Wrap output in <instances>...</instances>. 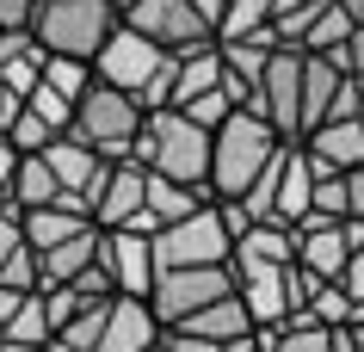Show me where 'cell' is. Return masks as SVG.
I'll return each mask as SVG.
<instances>
[{
  "instance_id": "cell-1",
  "label": "cell",
  "mask_w": 364,
  "mask_h": 352,
  "mask_svg": "<svg viewBox=\"0 0 364 352\" xmlns=\"http://www.w3.org/2000/svg\"><path fill=\"white\" fill-rule=\"evenodd\" d=\"M130 161L149 167V174H167V179H192L204 186L210 174V130L192 124L179 105H149L142 124H136V142H130Z\"/></svg>"
},
{
  "instance_id": "cell-2",
  "label": "cell",
  "mask_w": 364,
  "mask_h": 352,
  "mask_svg": "<svg viewBox=\"0 0 364 352\" xmlns=\"http://www.w3.org/2000/svg\"><path fill=\"white\" fill-rule=\"evenodd\" d=\"M93 80L130 93L142 112H149V105H167V93H173V50H161L154 38H142V31H130V25L117 19V31L93 50Z\"/></svg>"
},
{
  "instance_id": "cell-3",
  "label": "cell",
  "mask_w": 364,
  "mask_h": 352,
  "mask_svg": "<svg viewBox=\"0 0 364 352\" xmlns=\"http://www.w3.org/2000/svg\"><path fill=\"white\" fill-rule=\"evenodd\" d=\"M278 142H284V137H278L253 105H235V112L210 130V174H204L210 198H241L253 186V174L272 161Z\"/></svg>"
},
{
  "instance_id": "cell-4",
  "label": "cell",
  "mask_w": 364,
  "mask_h": 352,
  "mask_svg": "<svg viewBox=\"0 0 364 352\" xmlns=\"http://www.w3.org/2000/svg\"><path fill=\"white\" fill-rule=\"evenodd\" d=\"M117 13L112 0H38L31 6V38L50 50V56H80L93 62V50L117 31Z\"/></svg>"
},
{
  "instance_id": "cell-5",
  "label": "cell",
  "mask_w": 364,
  "mask_h": 352,
  "mask_svg": "<svg viewBox=\"0 0 364 352\" xmlns=\"http://www.w3.org/2000/svg\"><path fill=\"white\" fill-rule=\"evenodd\" d=\"M136 124H142V105H136L130 93H117L105 80H87V93L75 99V117H68V137H80L105 161H130Z\"/></svg>"
},
{
  "instance_id": "cell-6",
  "label": "cell",
  "mask_w": 364,
  "mask_h": 352,
  "mask_svg": "<svg viewBox=\"0 0 364 352\" xmlns=\"http://www.w3.org/2000/svg\"><path fill=\"white\" fill-rule=\"evenodd\" d=\"M247 105L266 117L284 142L303 137V50H296V43H272V56H266V68H259V80H253Z\"/></svg>"
},
{
  "instance_id": "cell-7",
  "label": "cell",
  "mask_w": 364,
  "mask_h": 352,
  "mask_svg": "<svg viewBox=\"0 0 364 352\" xmlns=\"http://www.w3.org/2000/svg\"><path fill=\"white\" fill-rule=\"evenodd\" d=\"M149 247H154V272L161 266H223L229 260V229L216 216V198L198 204L192 216H179V223H161L149 235Z\"/></svg>"
},
{
  "instance_id": "cell-8",
  "label": "cell",
  "mask_w": 364,
  "mask_h": 352,
  "mask_svg": "<svg viewBox=\"0 0 364 352\" xmlns=\"http://www.w3.org/2000/svg\"><path fill=\"white\" fill-rule=\"evenodd\" d=\"M235 291V272H229V260L223 266H161L149 284V309L161 315V328H179L192 309H204L210 297Z\"/></svg>"
},
{
  "instance_id": "cell-9",
  "label": "cell",
  "mask_w": 364,
  "mask_h": 352,
  "mask_svg": "<svg viewBox=\"0 0 364 352\" xmlns=\"http://www.w3.org/2000/svg\"><path fill=\"white\" fill-rule=\"evenodd\" d=\"M124 25L142 31V38H154L161 50H173V56L192 50V43H210L216 38L192 0H130V6H124Z\"/></svg>"
},
{
  "instance_id": "cell-10",
  "label": "cell",
  "mask_w": 364,
  "mask_h": 352,
  "mask_svg": "<svg viewBox=\"0 0 364 352\" xmlns=\"http://www.w3.org/2000/svg\"><path fill=\"white\" fill-rule=\"evenodd\" d=\"M38 155H43V167L56 174L62 204H75V210L93 216V198H99V186H105V167H112V161L93 155V149H87L80 137H68V130H62V137H50Z\"/></svg>"
},
{
  "instance_id": "cell-11",
  "label": "cell",
  "mask_w": 364,
  "mask_h": 352,
  "mask_svg": "<svg viewBox=\"0 0 364 352\" xmlns=\"http://www.w3.org/2000/svg\"><path fill=\"white\" fill-rule=\"evenodd\" d=\"M161 315L149 309V297H124L112 291L105 297V321H99V340L93 352H154L161 346Z\"/></svg>"
},
{
  "instance_id": "cell-12",
  "label": "cell",
  "mask_w": 364,
  "mask_h": 352,
  "mask_svg": "<svg viewBox=\"0 0 364 352\" xmlns=\"http://www.w3.org/2000/svg\"><path fill=\"white\" fill-rule=\"evenodd\" d=\"M99 266L112 278V291L124 297H149L154 284V247L142 229H99Z\"/></svg>"
},
{
  "instance_id": "cell-13",
  "label": "cell",
  "mask_w": 364,
  "mask_h": 352,
  "mask_svg": "<svg viewBox=\"0 0 364 352\" xmlns=\"http://www.w3.org/2000/svg\"><path fill=\"white\" fill-rule=\"evenodd\" d=\"M93 223L99 229L154 235L149 210H142V167H136V161H112V167H105V186H99V198H93Z\"/></svg>"
},
{
  "instance_id": "cell-14",
  "label": "cell",
  "mask_w": 364,
  "mask_h": 352,
  "mask_svg": "<svg viewBox=\"0 0 364 352\" xmlns=\"http://www.w3.org/2000/svg\"><path fill=\"white\" fill-rule=\"evenodd\" d=\"M303 155L315 161V167H358L364 161V112L358 117H321V124H309L303 137Z\"/></svg>"
},
{
  "instance_id": "cell-15",
  "label": "cell",
  "mask_w": 364,
  "mask_h": 352,
  "mask_svg": "<svg viewBox=\"0 0 364 352\" xmlns=\"http://www.w3.org/2000/svg\"><path fill=\"white\" fill-rule=\"evenodd\" d=\"M309 186H315V161L303 155V142H284L278 155V186H272V223H303L309 216Z\"/></svg>"
},
{
  "instance_id": "cell-16",
  "label": "cell",
  "mask_w": 364,
  "mask_h": 352,
  "mask_svg": "<svg viewBox=\"0 0 364 352\" xmlns=\"http://www.w3.org/2000/svg\"><path fill=\"white\" fill-rule=\"evenodd\" d=\"M198 204H210V186H192V179H167V174H149L142 167V210L149 223H179V216H192Z\"/></svg>"
},
{
  "instance_id": "cell-17",
  "label": "cell",
  "mask_w": 364,
  "mask_h": 352,
  "mask_svg": "<svg viewBox=\"0 0 364 352\" xmlns=\"http://www.w3.org/2000/svg\"><path fill=\"white\" fill-rule=\"evenodd\" d=\"M31 254H38V284H68L75 272H87L99 260V223H87L80 235H68L56 247H31Z\"/></svg>"
},
{
  "instance_id": "cell-18",
  "label": "cell",
  "mask_w": 364,
  "mask_h": 352,
  "mask_svg": "<svg viewBox=\"0 0 364 352\" xmlns=\"http://www.w3.org/2000/svg\"><path fill=\"white\" fill-rule=\"evenodd\" d=\"M50 340V309H43V291H19L13 309L0 315V352H38Z\"/></svg>"
},
{
  "instance_id": "cell-19",
  "label": "cell",
  "mask_w": 364,
  "mask_h": 352,
  "mask_svg": "<svg viewBox=\"0 0 364 352\" xmlns=\"http://www.w3.org/2000/svg\"><path fill=\"white\" fill-rule=\"evenodd\" d=\"M93 223L87 210H75V204H31V210H19V229L31 247H56V241H68V235H80Z\"/></svg>"
},
{
  "instance_id": "cell-20",
  "label": "cell",
  "mask_w": 364,
  "mask_h": 352,
  "mask_svg": "<svg viewBox=\"0 0 364 352\" xmlns=\"http://www.w3.org/2000/svg\"><path fill=\"white\" fill-rule=\"evenodd\" d=\"M179 328H186V334H204V340H241V334H253V321H247V309H241V297L223 291V297H210L204 309H192Z\"/></svg>"
},
{
  "instance_id": "cell-21",
  "label": "cell",
  "mask_w": 364,
  "mask_h": 352,
  "mask_svg": "<svg viewBox=\"0 0 364 352\" xmlns=\"http://www.w3.org/2000/svg\"><path fill=\"white\" fill-rule=\"evenodd\" d=\"M6 204H13V210H31V204H62V186H56V174L43 167L38 149H25V155H19L13 186H6Z\"/></svg>"
},
{
  "instance_id": "cell-22",
  "label": "cell",
  "mask_w": 364,
  "mask_h": 352,
  "mask_svg": "<svg viewBox=\"0 0 364 352\" xmlns=\"http://www.w3.org/2000/svg\"><path fill=\"white\" fill-rule=\"evenodd\" d=\"M340 68L327 56H315V50H303V130L309 124H321L327 117V105H333V93H340Z\"/></svg>"
},
{
  "instance_id": "cell-23",
  "label": "cell",
  "mask_w": 364,
  "mask_h": 352,
  "mask_svg": "<svg viewBox=\"0 0 364 352\" xmlns=\"http://www.w3.org/2000/svg\"><path fill=\"white\" fill-rule=\"evenodd\" d=\"M38 80H43V87H56L62 99H80V93H87V80H93V62H80V56H50V50H43Z\"/></svg>"
},
{
  "instance_id": "cell-24",
  "label": "cell",
  "mask_w": 364,
  "mask_h": 352,
  "mask_svg": "<svg viewBox=\"0 0 364 352\" xmlns=\"http://www.w3.org/2000/svg\"><path fill=\"white\" fill-rule=\"evenodd\" d=\"M303 315H315V321H327V328H340V321H352V297H346L340 278H321L315 291H309Z\"/></svg>"
},
{
  "instance_id": "cell-25",
  "label": "cell",
  "mask_w": 364,
  "mask_h": 352,
  "mask_svg": "<svg viewBox=\"0 0 364 352\" xmlns=\"http://www.w3.org/2000/svg\"><path fill=\"white\" fill-rule=\"evenodd\" d=\"M25 112L31 117H43V124H50V130H68V117H75V99H62L56 87H43V80H31V93H25Z\"/></svg>"
},
{
  "instance_id": "cell-26",
  "label": "cell",
  "mask_w": 364,
  "mask_h": 352,
  "mask_svg": "<svg viewBox=\"0 0 364 352\" xmlns=\"http://www.w3.org/2000/svg\"><path fill=\"white\" fill-rule=\"evenodd\" d=\"M179 112L192 117V124H204V130H216V124H223V117L235 112V99L223 93V80H216V87H204V93H192V99H179Z\"/></svg>"
},
{
  "instance_id": "cell-27",
  "label": "cell",
  "mask_w": 364,
  "mask_h": 352,
  "mask_svg": "<svg viewBox=\"0 0 364 352\" xmlns=\"http://www.w3.org/2000/svg\"><path fill=\"white\" fill-rule=\"evenodd\" d=\"M25 254V229H19V210L13 204H0V272Z\"/></svg>"
},
{
  "instance_id": "cell-28",
  "label": "cell",
  "mask_w": 364,
  "mask_h": 352,
  "mask_svg": "<svg viewBox=\"0 0 364 352\" xmlns=\"http://www.w3.org/2000/svg\"><path fill=\"white\" fill-rule=\"evenodd\" d=\"M161 352H223V340H204V334L167 328V334H161Z\"/></svg>"
},
{
  "instance_id": "cell-29",
  "label": "cell",
  "mask_w": 364,
  "mask_h": 352,
  "mask_svg": "<svg viewBox=\"0 0 364 352\" xmlns=\"http://www.w3.org/2000/svg\"><path fill=\"white\" fill-rule=\"evenodd\" d=\"M340 284H346V297H352V303L364 297V235L352 241V254H346V272H340Z\"/></svg>"
},
{
  "instance_id": "cell-30",
  "label": "cell",
  "mask_w": 364,
  "mask_h": 352,
  "mask_svg": "<svg viewBox=\"0 0 364 352\" xmlns=\"http://www.w3.org/2000/svg\"><path fill=\"white\" fill-rule=\"evenodd\" d=\"M31 6L38 0H0V31H31Z\"/></svg>"
},
{
  "instance_id": "cell-31",
  "label": "cell",
  "mask_w": 364,
  "mask_h": 352,
  "mask_svg": "<svg viewBox=\"0 0 364 352\" xmlns=\"http://www.w3.org/2000/svg\"><path fill=\"white\" fill-rule=\"evenodd\" d=\"M346 216H358V223H364V161H358V167H346Z\"/></svg>"
},
{
  "instance_id": "cell-32",
  "label": "cell",
  "mask_w": 364,
  "mask_h": 352,
  "mask_svg": "<svg viewBox=\"0 0 364 352\" xmlns=\"http://www.w3.org/2000/svg\"><path fill=\"white\" fill-rule=\"evenodd\" d=\"M13 167H19V149H13V137L0 130V204H6V186H13Z\"/></svg>"
},
{
  "instance_id": "cell-33",
  "label": "cell",
  "mask_w": 364,
  "mask_h": 352,
  "mask_svg": "<svg viewBox=\"0 0 364 352\" xmlns=\"http://www.w3.org/2000/svg\"><path fill=\"white\" fill-rule=\"evenodd\" d=\"M19 99H25V93H13V87H6V80H0V130H6V124H13V112H19Z\"/></svg>"
},
{
  "instance_id": "cell-34",
  "label": "cell",
  "mask_w": 364,
  "mask_h": 352,
  "mask_svg": "<svg viewBox=\"0 0 364 352\" xmlns=\"http://www.w3.org/2000/svg\"><path fill=\"white\" fill-rule=\"evenodd\" d=\"M192 6H198V13H204V25H210V31H216V19H223V6H229V0H192Z\"/></svg>"
},
{
  "instance_id": "cell-35",
  "label": "cell",
  "mask_w": 364,
  "mask_h": 352,
  "mask_svg": "<svg viewBox=\"0 0 364 352\" xmlns=\"http://www.w3.org/2000/svg\"><path fill=\"white\" fill-rule=\"evenodd\" d=\"M352 87H358V112H364V68H358V75H352Z\"/></svg>"
},
{
  "instance_id": "cell-36",
  "label": "cell",
  "mask_w": 364,
  "mask_h": 352,
  "mask_svg": "<svg viewBox=\"0 0 364 352\" xmlns=\"http://www.w3.org/2000/svg\"><path fill=\"white\" fill-rule=\"evenodd\" d=\"M358 68H364V25H358Z\"/></svg>"
},
{
  "instance_id": "cell-37",
  "label": "cell",
  "mask_w": 364,
  "mask_h": 352,
  "mask_svg": "<svg viewBox=\"0 0 364 352\" xmlns=\"http://www.w3.org/2000/svg\"><path fill=\"white\" fill-rule=\"evenodd\" d=\"M38 352H62V346H56V340H43V346H38Z\"/></svg>"
},
{
  "instance_id": "cell-38",
  "label": "cell",
  "mask_w": 364,
  "mask_h": 352,
  "mask_svg": "<svg viewBox=\"0 0 364 352\" xmlns=\"http://www.w3.org/2000/svg\"><path fill=\"white\" fill-rule=\"evenodd\" d=\"M112 6H117V13H124V6H130V0H112Z\"/></svg>"
},
{
  "instance_id": "cell-39",
  "label": "cell",
  "mask_w": 364,
  "mask_h": 352,
  "mask_svg": "<svg viewBox=\"0 0 364 352\" xmlns=\"http://www.w3.org/2000/svg\"><path fill=\"white\" fill-rule=\"evenodd\" d=\"M352 352H364V346H352Z\"/></svg>"
},
{
  "instance_id": "cell-40",
  "label": "cell",
  "mask_w": 364,
  "mask_h": 352,
  "mask_svg": "<svg viewBox=\"0 0 364 352\" xmlns=\"http://www.w3.org/2000/svg\"><path fill=\"white\" fill-rule=\"evenodd\" d=\"M154 352H161V346H154Z\"/></svg>"
}]
</instances>
